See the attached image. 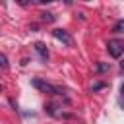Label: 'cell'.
Wrapping results in <instances>:
<instances>
[{
    "label": "cell",
    "instance_id": "1",
    "mask_svg": "<svg viewBox=\"0 0 124 124\" xmlns=\"http://www.w3.org/2000/svg\"><path fill=\"white\" fill-rule=\"evenodd\" d=\"M31 85L37 87V89L43 91V93H48V95H62V93H64L62 87H56V85H52V83H48V81H45V79H41V78L31 79Z\"/></svg>",
    "mask_w": 124,
    "mask_h": 124
},
{
    "label": "cell",
    "instance_id": "2",
    "mask_svg": "<svg viewBox=\"0 0 124 124\" xmlns=\"http://www.w3.org/2000/svg\"><path fill=\"white\" fill-rule=\"evenodd\" d=\"M107 50H108V54H110L112 58H120L122 52H124V43H122L120 39H112V41H108Z\"/></svg>",
    "mask_w": 124,
    "mask_h": 124
},
{
    "label": "cell",
    "instance_id": "3",
    "mask_svg": "<svg viewBox=\"0 0 124 124\" xmlns=\"http://www.w3.org/2000/svg\"><path fill=\"white\" fill-rule=\"evenodd\" d=\"M52 37H54L56 41H62L66 46H72V45H74V39H72V35H70L66 29H54V31H52Z\"/></svg>",
    "mask_w": 124,
    "mask_h": 124
},
{
    "label": "cell",
    "instance_id": "4",
    "mask_svg": "<svg viewBox=\"0 0 124 124\" xmlns=\"http://www.w3.org/2000/svg\"><path fill=\"white\" fill-rule=\"evenodd\" d=\"M35 50L39 52L41 60H46V58H48V50H46V46H45L43 43H35Z\"/></svg>",
    "mask_w": 124,
    "mask_h": 124
},
{
    "label": "cell",
    "instance_id": "5",
    "mask_svg": "<svg viewBox=\"0 0 124 124\" xmlns=\"http://www.w3.org/2000/svg\"><path fill=\"white\" fill-rule=\"evenodd\" d=\"M107 70H110V64H105V62H97V64H95V72H97V74L107 72Z\"/></svg>",
    "mask_w": 124,
    "mask_h": 124
},
{
    "label": "cell",
    "instance_id": "6",
    "mask_svg": "<svg viewBox=\"0 0 124 124\" xmlns=\"http://www.w3.org/2000/svg\"><path fill=\"white\" fill-rule=\"evenodd\" d=\"M0 68H2V70H8V68H10V62H8V56H6L4 52H0Z\"/></svg>",
    "mask_w": 124,
    "mask_h": 124
},
{
    "label": "cell",
    "instance_id": "7",
    "mask_svg": "<svg viewBox=\"0 0 124 124\" xmlns=\"http://www.w3.org/2000/svg\"><path fill=\"white\" fill-rule=\"evenodd\" d=\"M41 19L43 21H54V16L48 14V12H45V14H41Z\"/></svg>",
    "mask_w": 124,
    "mask_h": 124
},
{
    "label": "cell",
    "instance_id": "8",
    "mask_svg": "<svg viewBox=\"0 0 124 124\" xmlns=\"http://www.w3.org/2000/svg\"><path fill=\"white\" fill-rule=\"evenodd\" d=\"M122 29H124V21H116V25L112 27V31H114V33H120Z\"/></svg>",
    "mask_w": 124,
    "mask_h": 124
},
{
    "label": "cell",
    "instance_id": "9",
    "mask_svg": "<svg viewBox=\"0 0 124 124\" xmlns=\"http://www.w3.org/2000/svg\"><path fill=\"white\" fill-rule=\"evenodd\" d=\"M101 87H105V83H103V81H97V83H93V85H91V89H93V91H97V89H101Z\"/></svg>",
    "mask_w": 124,
    "mask_h": 124
},
{
    "label": "cell",
    "instance_id": "10",
    "mask_svg": "<svg viewBox=\"0 0 124 124\" xmlns=\"http://www.w3.org/2000/svg\"><path fill=\"white\" fill-rule=\"evenodd\" d=\"M120 93H122V97H124V83H122V87H120Z\"/></svg>",
    "mask_w": 124,
    "mask_h": 124
},
{
    "label": "cell",
    "instance_id": "11",
    "mask_svg": "<svg viewBox=\"0 0 124 124\" xmlns=\"http://www.w3.org/2000/svg\"><path fill=\"white\" fill-rule=\"evenodd\" d=\"M120 68H122V70H124V60H122V62H120Z\"/></svg>",
    "mask_w": 124,
    "mask_h": 124
},
{
    "label": "cell",
    "instance_id": "12",
    "mask_svg": "<svg viewBox=\"0 0 124 124\" xmlns=\"http://www.w3.org/2000/svg\"><path fill=\"white\" fill-rule=\"evenodd\" d=\"M0 91H2V85H0Z\"/></svg>",
    "mask_w": 124,
    "mask_h": 124
}]
</instances>
